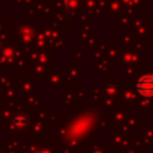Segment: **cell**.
Instances as JSON below:
<instances>
[{
	"mask_svg": "<svg viewBox=\"0 0 153 153\" xmlns=\"http://www.w3.org/2000/svg\"><path fill=\"white\" fill-rule=\"evenodd\" d=\"M138 89L144 95H152L153 94V81L149 78H144L138 85Z\"/></svg>",
	"mask_w": 153,
	"mask_h": 153,
	"instance_id": "6da1fadb",
	"label": "cell"
}]
</instances>
